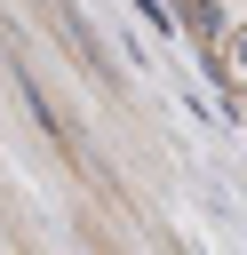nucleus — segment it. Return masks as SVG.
I'll list each match as a JSON object with an SVG mask.
<instances>
[{"mask_svg":"<svg viewBox=\"0 0 247 255\" xmlns=\"http://www.w3.org/2000/svg\"><path fill=\"white\" fill-rule=\"evenodd\" d=\"M199 24H207V40H231V32H247V0H215Z\"/></svg>","mask_w":247,"mask_h":255,"instance_id":"f03ea898","label":"nucleus"},{"mask_svg":"<svg viewBox=\"0 0 247 255\" xmlns=\"http://www.w3.org/2000/svg\"><path fill=\"white\" fill-rule=\"evenodd\" d=\"M183 8H191V16H207V8H215V0H183Z\"/></svg>","mask_w":247,"mask_h":255,"instance_id":"7ed1b4c3","label":"nucleus"},{"mask_svg":"<svg viewBox=\"0 0 247 255\" xmlns=\"http://www.w3.org/2000/svg\"><path fill=\"white\" fill-rule=\"evenodd\" d=\"M215 72H223V88H239V96H247V32L215 40Z\"/></svg>","mask_w":247,"mask_h":255,"instance_id":"f257e3e1","label":"nucleus"}]
</instances>
